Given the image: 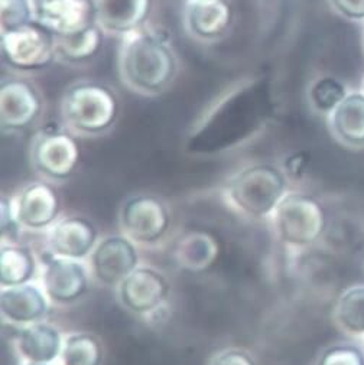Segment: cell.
<instances>
[{"mask_svg":"<svg viewBox=\"0 0 364 365\" xmlns=\"http://www.w3.org/2000/svg\"><path fill=\"white\" fill-rule=\"evenodd\" d=\"M335 317L345 331L364 334V286L353 287L340 297Z\"/></svg>","mask_w":364,"mask_h":365,"instance_id":"cell-26","label":"cell"},{"mask_svg":"<svg viewBox=\"0 0 364 365\" xmlns=\"http://www.w3.org/2000/svg\"><path fill=\"white\" fill-rule=\"evenodd\" d=\"M273 214L278 237L292 247L311 246L325 231L324 208L305 194H286Z\"/></svg>","mask_w":364,"mask_h":365,"instance_id":"cell-6","label":"cell"},{"mask_svg":"<svg viewBox=\"0 0 364 365\" xmlns=\"http://www.w3.org/2000/svg\"><path fill=\"white\" fill-rule=\"evenodd\" d=\"M26 365H51V364H32V362H26Z\"/></svg>","mask_w":364,"mask_h":365,"instance_id":"cell-33","label":"cell"},{"mask_svg":"<svg viewBox=\"0 0 364 365\" xmlns=\"http://www.w3.org/2000/svg\"><path fill=\"white\" fill-rule=\"evenodd\" d=\"M29 158L34 169L51 180H66L74 175L81 160V149L64 126L41 129L31 142Z\"/></svg>","mask_w":364,"mask_h":365,"instance_id":"cell-7","label":"cell"},{"mask_svg":"<svg viewBox=\"0 0 364 365\" xmlns=\"http://www.w3.org/2000/svg\"><path fill=\"white\" fill-rule=\"evenodd\" d=\"M44 290L51 302L69 305L84 296L89 287V274L80 260L58 257L49 253L42 276Z\"/></svg>","mask_w":364,"mask_h":365,"instance_id":"cell-15","label":"cell"},{"mask_svg":"<svg viewBox=\"0 0 364 365\" xmlns=\"http://www.w3.org/2000/svg\"><path fill=\"white\" fill-rule=\"evenodd\" d=\"M333 135L345 145H364V94L350 93L328 114Z\"/></svg>","mask_w":364,"mask_h":365,"instance_id":"cell-22","label":"cell"},{"mask_svg":"<svg viewBox=\"0 0 364 365\" xmlns=\"http://www.w3.org/2000/svg\"><path fill=\"white\" fill-rule=\"evenodd\" d=\"M303 166H305V159L302 158V155H295L290 158V165H289V170L292 173H295L296 170H300Z\"/></svg>","mask_w":364,"mask_h":365,"instance_id":"cell-32","label":"cell"},{"mask_svg":"<svg viewBox=\"0 0 364 365\" xmlns=\"http://www.w3.org/2000/svg\"><path fill=\"white\" fill-rule=\"evenodd\" d=\"M104 36L106 34L96 22L69 35H55V58L67 66L91 63L103 48Z\"/></svg>","mask_w":364,"mask_h":365,"instance_id":"cell-21","label":"cell"},{"mask_svg":"<svg viewBox=\"0 0 364 365\" xmlns=\"http://www.w3.org/2000/svg\"><path fill=\"white\" fill-rule=\"evenodd\" d=\"M182 26L200 43H216L231 29L234 9L230 0H186L182 5Z\"/></svg>","mask_w":364,"mask_h":365,"instance_id":"cell-10","label":"cell"},{"mask_svg":"<svg viewBox=\"0 0 364 365\" xmlns=\"http://www.w3.org/2000/svg\"><path fill=\"white\" fill-rule=\"evenodd\" d=\"M98 242L96 225L86 217L71 215L56 221L48 232L49 253L58 257L83 260Z\"/></svg>","mask_w":364,"mask_h":365,"instance_id":"cell-14","label":"cell"},{"mask_svg":"<svg viewBox=\"0 0 364 365\" xmlns=\"http://www.w3.org/2000/svg\"><path fill=\"white\" fill-rule=\"evenodd\" d=\"M104 349L101 341L87 332H79L64 339L61 365H101Z\"/></svg>","mask_w":364,"mask_h":365,"instance_id":"cell-24","label":"cell"},{"mask_svg":"<svg viewBox=\"0 0 364 365\" xmlns=\"http://www.w3.org/2000/svg\"><path fill=\"white\" fill-rule=\"evenodd\" d=\"M36 272V259L29 247L5 242L0 252V283L2 287L29 283Z\"/></svg>","mask_w":364,"mask_h":365,"instance_id":"cell-23","label":"cell"},{"mask_svg":"<svg viewBox=\"0 0 364 365\" xmlns=\"http://www.w3.org/2000/svg\"><path fill=\"white\" fill-rule=\"evenodd\" d=\"M4 64L19 76L42 73L55 63V35L38 22L2 31Z\"/></svg>","mask_w":364,"mask_h":365,"instance_id":"cell-5","label":"cell"},{"mask_svg":"<svg viewBox=\"0 0 364 365\" xmlns=\"http://www.w3.org/2000/svg\"><path fill=\"white\" fill-rule=\"evenodd\" d=\"M286 188L288 179L282 169L272 163H253L230 179L227 194L238 211L261 218L276 210Z\"/></svg>","mask_w":364,"mask_h":365,"instance_id":"cell-4","label":"cell"},{"mask_svg":"<svg viewBox=\"0 0 364 365\" xmlns=\"http://www.w3.org/2000/svg\"><path fill=\"white\" fill-rule=\"evenodd\" d=\"M210 365H256V362L248 351L228 348L214 355Z\"/></svg>","mask_w":364,"mask_h":365,"instance_id":"cell-29","label":"cell"},{"mask_svg":"<svg viewBox=\"0 0 364 365\" xmlns=\"http://www.w3.org/2000/svg\"><path fill=\"white\" fill-rule=\"evenodd\" d=\"M120 225L133 242L155 245L166 235L171 227V214L161 198L141 194L129 198L121 207Z\"/></svg>","mask_w":364,"mask_h":365,"instance_id":"cell-9","label":"cell"},{"mask_svg":"<svg viewBox=\"0 0 364 365\" xmlns=\"http://www.w3.org/2000/svg\"><path fill=\"white\" fill-rule=\"evenodd\" d=\"M272 111L265 80H243L224 91L201 115L187 139L193 155H217L256 138L268 125Z\"/></svg>","mask_w":364,"mask_h":365,"instance_id":"cell-1","label":"cell"},{"mask_svg":"<svg viewBox=\"0 0 364 365\" xmlns=\"http://www.w3.org/2000/svg\"><path fill=\"white\" fill-rule=\"evenodd\" d=\"M48 300L45 290L31 283L2 287L0 311L9 324L28 327L44 321L49 308Z\"/></svg>","mask_w":364,"mask_h":365,"instance_id":"cell-18","label":"cell"},{"mask_svg":"<svg viewBox=\"0 0 364 365\" xmlns=\"http://www.w3.org/2000/svg\"><path fill=\"white\" fill-rule=\"evenodd\" d=\"M0 212H2V218H0V221H2V234L15 235L16 231L21 228V224L15 212V201L4 197L2 205H0Z\"/></svg>","mask_w":364,"mask_h":365,"instance_id":"cell-30","label":"cell"},{"mask_svg":"<svg viewBox=\"0 0 364 365\" xmlns=\"http://www.w3.org/2000/svg\"><path fill=\"white\" fill-rule=\"evenodd\" d=\"M318 365H364V356L354 346L337 345L323 354Z\"/></svg>","mask_w":364,"mask_h":365,"instance_id":"cell-28","label":"cell"},{"mask_svg":"<svg viewBox=\"0 0 364 365\" xmlns=\"http://www.w3.org/2000/svg\"><path fill=\"white\" fill-rule=\"evenodd\" d=\"M117 73L129 91L142 97H158L175 83L179 58L169 38L148 24L120 39Z\"/></svg>","mask_w":364,"mask_h":365,"instance_id":"cell-2","label":"cell"},{"mask_svg":"<svg viewBox=\"0 0 364 365\" xmlns=\"http://www.w3.org/2000/svg\"><path fill=\"white\" fill-rule=\"evenodd\" d=\"M96 24L106 36L125 38L148 25L152 0H93Z\"/></svg>","mask_w":364,"mask_h":365,"instance_id":"cell-16","label":"cell"},{"mask_svg":"<svg viewBox=\"0 0 364 365\" xmlns=\"http://www.w3.org/2000/svg\"><path fill=\"white\" fill-rule=\"evenodd\" d=\"M63 345L61 331L44 321L22 327L16 338L18 352L26 362L32 364H52L59 358Z\"/></svg>","mask_w":364,"mask_h":365,"instance_id":"cell-19","label":"cell"},{"mask_svg":"<svg viewBox=\"0 0 364 365\" xmlns=\"http://www.w3.org/2000/svg\"><path fill=\"white\" fill-rule=\"evenodd\" d=\"M44 111V98L26 76L5 77L0 87V123L5 133L32 128Z\"/></svg>","mask_w":364,"mask_h":365,"instance_id":"cell-8","label":"cell"},{"mask_svg":"<svg viewBox=\"0 0 364 365\" xmlns=\"http://www.w3.org/2000/svg\"><path fill=\"white\" fill-rule=\"evenodd\" d=\"M118 299L128 311L148 315L161 308L169 294V282L152 267H136L117 287Z\"/></svg>","mask_w":364,"mask_h":365,"instance_id":"cell-12","label":"cell"},{"mask_svg":"<svg viewBox=\"0 0 364 365\" xmlns=\"http://www.w3.org/2000/svg\"><path fill=\"white\" fill-rule=\"evenodd\" d=\"M330 4L344 18L364 19V0H330Z\"/></svg>","mask_w":364,"mask_h":365,"instance_id":"cell-31","label":"cell"},{"mask_svg":"<svg viewBox=\"0 0 364 365\" xmlns=\"http://www.w3.org/2000/svg\"><path fill=\"white\" fill-rule=\"evenodd\" d=\"M15 212L21 227L42 230L52 227L61 212V200L56 190L45 180L26 185L15 200Z\"/></svg>","mask_w":364,"mask_h":365,"instance_id":"cell-17","label":"cell"},{"mask_svg":"<svg viewBox=\"0 0 364 365\" xmlns=\"http://www.w3.org/2000/svg\"><path fill=\"white\" fill-rule=\"evenodd\" d=\"M118 98L107 84L80 80L64 91L59 115L63 126L73 135L96 138L113 129L118 118Z\"/></svg>","mask_w":364,"mask_h":365,"instance_id":"cell-3","label":"cell"},{"mask_svg":"<svg viewBox=\"0 0 364 365\" xmlns=\"http://www.w3.org/2000/svg\"><path fill=\"white\" fill-rule=\"evenodd\" d=\"M31 0H0V31L34 22Z\"/></svg>","mask_w":364,"mask_h":365,"instance_id":"cell-27","label":"cell"},{"mask_svg":"<svg viewBox=\"0 0 364 365\" xmlns=\"http://www.w3.org/2000/svg\"><path fill=\"white\" fill-rule=\"evenodd\" d=\"M184 2H186V0H184Z\"/></svg>","mask_w":364,"mask_h":365,"instance_id":"cell-34","label":"cell"},{"mask_svg":"<svg viewBox=\"0 0 364 365\" xmlns=\"http://www.w3.org/2000/svg\"><path fill=\"white\" fill-rule=\"evenodd\" d=\"M136 267H139V255L133 241L126 235L103 238L91 253L93 274L104 286L118 287Z\"/></svg>","mask_w":364,"mask_h":365,"instance_id":"cell-11","label":"cell"},{"mask_svg":"<svg viewBox=\"0 0 364 365\" xmlns=\"http://www.w3.org/2000/svg\"><path fill=\"white\" fill-rule=\"evenodd\" d=\"M348 96L344 83L331 76L314 80L308 88L310 106L321 114H330Z\"/></svg>","mask_w":364,"mask_h":365,"instance_id":"cell-25","label":"cell"},{"mask_svg":"<svg viewBox=\"0 0 364 365\" xmlns=\"http://www.w3.org/2000/svg\"><path fill=\"white\" fill-rule=\"evenodd\" d=\"M34 19L54 35H69L96 22L93 0H31Z\"/></svg>","mask_w":364,"mask_h":365,"instance_id":"cell-13","label":"cell"},{"mask_svg":"<svg viewBox=\"0 0 364 365\" xmlns=\"http://www.w3.org/2000/svg\"><path fill=\"white\" fill-rule=\"evenodd\" d=\"M220 257V242L207 231H190L182 235L173 249L176 264L191 273L211 269Z\"/></svg>","mask_w":364,"mask_h":365,"instance_id":"cell-20","label":"cell"}]
</instances>
